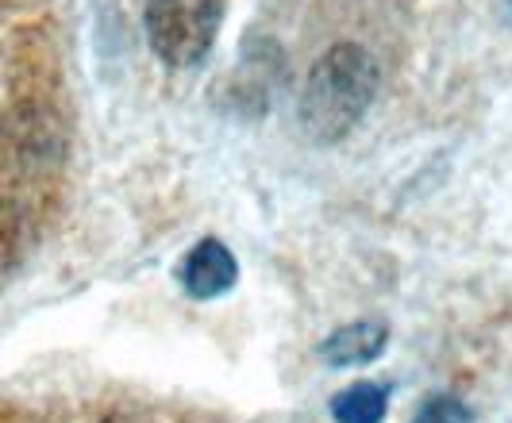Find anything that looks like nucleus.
Masks as SVG:
<instances>
[{
    "mask_svg": "<svg viewBox=\"0 0 512 423\" xmlns=\"http://www.w3.org/2000/svg\"><path fill=\"white\" fill-rule=\"evenodd\" d=\"M378 89H382V70L374 54L359 43H335L316 58V66L305 77V89L297 100L301 131L320 147L347 139L378 100Z\"/></svg>",
    "mask_w": 512,
    "mask_h": 423,
    "instance_id": "obj_1",
    "label": "nucleus"
},
{
    "mask_svg": "<svg viewBox=\"0 0 512 423\" xmlns=\"http://www.w3.org/2000/svg\"><path fill=\"white\" fill-rule=\"evenodd\" d=\"M178 281L181 289H185V297L216 300L239 281V262H235V254L220 239H201L181 258Z\"/></svg>",
    "mask_w": 512,
    "mask_h": 423,
    "instance_id": "obj_3",
    "label": "nucleus"
},
{
    "mask_svg": "<svg viewBox=\"0 0 512 423\" xmlns=\"http://www.w3.org/2000/svg\"><path fill=\"white\" fill-rule=\"evenodd\" d=\"M224 0H147L143 31L162 66L189 70L205 62L224 27Z\"/></svg>",
    "mask_w": 512,
    "mask_h": 423,
    "instance_id": "obj_2",
    "label": "nucleus"
},
{
    "mask_svg": "<svg viewBox=\"0 0 512 423\" xmlns=\"http://www.w3.org/2000/svg\"><path fill=\"white\" fill-rule=\"evenodd\" d=\"M389 412V389L378 381H355L332 400L335 423H382Z\"/></svg>",
    "mask_w": 512,
    "mask_h": 423,
    "instance_id": "obj_5",
    "label": "nucleus"
},
{
    "mask_svg": "<svg viewBox=\"0 0 512 423\" xmlns=\"http://www.w3.org/2000/svg\"><path fill=\"white\" fill-rule=\"evenodd\" d=\"M409 423H474V412L466 400L451 397V393H436L416 408V416Z\"/></svg>",
    "mask_w": 512,
    "mask_h": 423,
    "instance_id": "obj_6",
    "label": "nucleus"
},
{
    "mask_svg": "<svg viewBox=\"0 0 512 423\" xmlns=\"http://www.w3.org/2000/svg\"><path fill=\"white\" fill-rule=\"evenodd\" d=\"M385 343H389V327L378 320H359V324L335 327L320 343V358L332 370H351V366H366V362L382 358Z\"/></svg>",
    "mask_w": 512,
    "mask_h": 423,
    "instance_id": "obj_4",
    "label": "nucleus"
}]
</instances>
